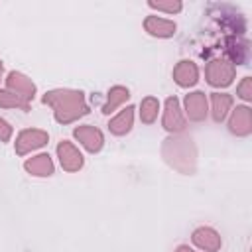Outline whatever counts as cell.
Listing matches in <instances>:
<instances>
[{"instance_id": "9a60e30c", "label": "cell", "mask_w": 252, "mask_h": 252, "mask_svg": "<svg viewBox=\"0 0 252 252\" xmlns=\"http://www.w3.org/2000/svg\"><path fill=\"white\" fill-rule=\"evenodd\" d=\"M213 116H215V120H222L224 116H226V110L230 108V104H232V98H230V94H220V93H217V94H213Z\"/></svg>"}, {"instance_id": "7402d4cb", "label": "cell", "mask_w": 252, "mask_h": 252, "mask_svg": "<svg viewBox=\"0 0 252 252\" xmlns=\"http://www.w3.org/2000/svg\"><path fill=\"white\" fill-rule=\"evenodd\" d=\"M177 252H193V250H189L187 246H179V248H177Z\"/></svg>"}, {"instance_id": "d6986e66", "label": "cell", "mask_w": 252, "mask_h": 252, "mask_svg": "<svg viewBox=\"0 0 252 252\" xmlns=\"http://www.w3.org/2000/svg\"><path fill=\"white\" fill-rule=\"evenodd\" d=\"M150 6L158 8V10H165V12H179L181 10L179 2H150Z\"/></svg>"}, {"instance_id": "9c48e42d", "label": "cell", "mask_w": 252, "mask_h": 252, "mask_svg": "<svg viewBox=\"0 0 252 252\" xmlns=\"http://www.w3.org/2000/svg\"><path fill=\"white\" fill-rule=\"evenodd\" d=\"M193 242L209 252H217L220 248V236L213 228H199L193 232Z\"/></svg>"}, {"instance_id": "ffe728a7", "label": "cell", "mask_w": 252, "mask_h": 252, "mask_svg": "<svg viewBox=\"0 0 252 252\" xmlns=\"http://www.w3.org/2000/svg\"><path fill=\"white\" fill-rule=\"evenodd\" d=\"M238 94H240L242 98L250 100V96H252V81H250V79H244V81H242V85L238 87Z\"/></svg>"}, {"instance_id": "3957f363", "label": "cell", "mask_w": 252, "mask_h": 252, "mask_svg": "<svg viewBox=\"0 0 252 252\" xmlns=\"http://www.w3.org/2000/svg\"><path fill=\"white\" fill-rule=\"evenodd\" d=\"M47 142V134L41 132V130H26L18 136V142H16V152L22 156L33 148H39Z\"/></svg>"}, {"instance_id": "8fae6325", "label": "cell", "mask_w": 252, "mask_h": 252, "mask_svg": "<svg viewBox=\"0 0 252 252\" xmlns=\"http://www.w3.org/2000/svg\"><path fill=\"white\" fill-rule=\"evenodd\" d=\"M173 77H175V81H177L181 87H189V85H193V83L197 81V67H195L193 63H189V61H181V63L175 67Z\"/></svg>"}, {"instance_id": "7c38bea8", "label": "cell", "mask_w": 252, "mask_h": 252, "mask_svg": "<svg viewBox=\"0 0 252 252\" xmlns=\"http://www.w3.org/2000/svg\"><path fill=\"white\" fill-rule=\"evenodd\" d=\"M146 30H148L150 33H154V35L167 37V35H171V33L175 32V26H173V22H167V20H163V18L150 16V18L146 20Z\"/></svg>"}, {"instance_id": "7a4b0ae2", "label": "cell", "mask_w": 252, "mask_h": 252, "mask_svg": "<svg viewBox=\"0 0 252 252\" xmlns=\"http://www.w3.org/2000/svg\"><path fill=\"white\" fill-rule=\"evenodd\" d=\"M207 77H209V83L211 85H217V87L222 85L224 87L234 77V65L228 63V61H213L207 67Z\"/></svg>"}, {"instance_id": "e0dca14e", "label": "cell", "mask_w": 252, "mask_h": 252, "mask_svg": "<svg viewBox=\"0 0 252 252\" xmlns=\"http://www.w3.org/2000/svg\"><path fill=\"white\" fill-rule=\"evenodd\" d=\"M140 114H142V122H154L156 120V116H158V100L156 98H146V100H142V110H140Z\"/></svg>"}, {"instance_id": "603a6c76", "label": "cell", "mask_w": 252, "mask_h": 252, "mask_svg": "<svg viewBox=\"0 0 252 252\" xmlns=\"http://www.w3.org/2000/svg\"><path fill=\"white\" fill-rule=\"evenodd\" d=\"M0 75H2V63H0Z\"/></svg>"}, {"instance_id": "2e32d148", "label": "cell", "mask_w": 252, "mask_h": 252, "mask_svg": "<svg viewBox=\"0 0 252 252\" xmlns=\"http://www.w3.org/2000/svg\"><path fill=\"white\" fill-rule=\"evenodd\" d=\"M108 94H110V96H108V102H106V106L102 108V112H106V114H110L122 100L128 98V89H124V87H114V89H110Z\"/></svg>"}, {"instance_id": "4fadbf2b", "label": "cell", "mask_w": 252, "mask_h": 252, "mask_svg": "<svg viewBox=\"0 0 252 252\" xmlns=\"http://www.w3.org/2000/svg\"><path fill=\"white\" fill-rule=\"evenodd\" d=\"M132 118H134V106H126L116 118H112L110 120V130L114 132V134H118V136H122V134H126L128 130H130V126H132Z\"/></svg>"}, {"instance_id": "ba28073f", "label": "cell", "mask_w": 252, "mask_h": 252, "mask_svg": "<svg viewBox=\"0 0 252 252\" xmlns=\"http://www.w3.org/2000/svg\"><path fill=\"white\" fill-rule=\"evenodd\" d=\"M8 89L16 91L26 102H28V98H32L33 93H35L33 83H32L30 79H26L24 75H20V73H10V75H8Z\"/></svg>"}, {"instance_id": "8992f818", "label": "cell", "mask_w": 252, "mask_h": 252, "mask_svg": "<svg viewBox=\"0 0 252 252\" xmlns=\"http://www.w3.org/2000/svg\"><path fill=\"white\" fill-rule=\"evenodd\" d=\"M163 126H165L167 130H175V132H177V130H183V126H185V120H183V116H181V112H179V102H177L175 96L167 98V102H165Z\"/></svg>"}, {"instance_id": "5bb4252c", "label": "cell", "mask_w": 252, "mask_h": 252, "mask_svg": "<svg viewBox=\"0 0 252 252\" xmlns=\"http://www.w3.org/2000/svg\"><path fill=\"white\" fill-rule=\"evenodd\" d=\"M26 169L30 173H33V175H49L53 171V163H51V159H49L47 154H41L37 158L28 159L26 161Z\"/></svg>"}, {"instance_id": "52a82bcc", "label": "cell", "mask_w": 252, "mask_h": 252, "mask_svg": "<svg viewBox=\"0 0 252 252\" xmlns=\"http://www.w3.org/2000/svg\"><path fill=\"white\" fill-rule=\"evenodd\" d=\"M230 130L244 136L252 130V112L246 106H236L232 118H230Z\"/></svg>"}, {"instance_id": "44dd1931", "label": "cell", "mask_w": 252, "mask_h": 252, "mask_svg": "<svg viewBox=\"0 0 252 252\" xmlns=\"http://www.w3.org/2000/svg\"><path fill=\"white\" fill-rule=\"evenodd\" d=\"M10 134H12V130H10V126L6 124V120H2L0 118V140H10Z\"/></svg>"}, {"instance_id": "ac0fdd59", "label": "cell", "mask_w": 252, "mask_h": 252, "mask_svg": "<svg viewBox=\"0 0 252 252\" xmlns=\"http://www.w3.org/2000/svg\"><path fill=\"white\" fill-rule=\"evenodd\" d=\"M0 106H20L22 110H30V104L24 98H20L8 91H0Z\"/></svg>"}, {"instance_id": "5b68a950", "label": "cell", "mask_w": 252, "mask_h": 252, "mask_svg": "<svg viewBox=\"0 0 252 252\" xmlns=\"http://www.w3.org/2000/svg\"><path fill=\"white\" fill-rule=\"evenodd\" d=\"M75 136L89 152H98L102 148V134L94 126H81L75 130Z\"/></svg>"}, {"instance_id": "277c9868", "label": "cell", "mask_w": 252, "mask_h": 252, "mask_svg": "<svg viewBox=\"0 0 252 252\" xmlns=\"http://www.w3.org/2000/svg\"><path fill=\"white\" fill-rule=\"evenodd\" d=\"M57 154H59V159H61V165L67 169V171H77L81 165H83V156L77 152L75 146H71L69 142H61L57 146Z\"/></svg>"}, {"instance_id": "30bf717a", "label": "cell", "mask_w": 252, "mask_h": 252, "mask_svg": "<svg viewBox=\"0 0 252 252\" xmlns=\"http://www.w3.org/2000/svg\"><path fill=\"white\" fill-rule=\"evenodd\" d=\"M185 106H187V114H189L191 120H203L205 114H207V98H205L203 93L187 94Z\"/></svg>"}, {"instance_id": "6da1fadb", "label": "cell", "mask_w": 252, "mask_h": 252, "mask_svg": "<svg viewBox=\"0 0 252 252\" xmlns=\"http://www.w3.org/2000/svg\"><path fill=\"white\" fill-rule=\"evenodd\" d=\"M43 102L55 108V118L59 122H71L77 116L87 114V104L81 91H51L43 96Z\"/></svg>"}]
</instances>
